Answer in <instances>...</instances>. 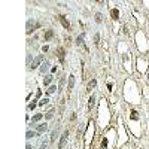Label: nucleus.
I'll list each match as a JSON object with an SVG mask.
<instances>
[{
    "instance_id": "423d86ee",
    "label": "nucleus",
    "mask_w": 149,
    "mask_h": 149,
    "mask_svg": "<svg viewBox=\"0 0 149 149\" xmlns=\"http://www.w3.org/2000/svg\"><path fill=\"white\" fill-rule=\"evenodd\" d=\"M130 131L127 130V125L124 122V116L118 115V125H116V149H121L122 146H125L130 143Z\"/></svg>"
},
{
    "instance_id": "7ed1b4c3",
    "label": "nucleus",
    "mask_w": 149,
    "mask_h": 149,
    "mask_svg": "<svg viewBox=\"0 0 149 149\" xmlns=\"http://www.w3.org/2000/svg\"><path fill=\"white\" fill-rule=\"evenodd\" d=\"M110 121H112V112H110V106L106 97L98 98L97 103V118H95V124L97 127L106 131L110 127Z\"/></svg>"
},
{
    "instance_id": "a19ab883",
    "label": "nucleus",
    "mask_w": 149,
    "mask_h": 149,
    "mask_svg": "<svg viewBox=\"0 0 149 149\" xmlns=\"http://www.w3.org/2000/svg\"><path fill=\"white\" fill-rule=\"evenodd\" d=\"M46 146H48L46 143H42V145H40V149H46Z\"/></svg>"
},
{
    "instance_id": "e433bc0d",
    "label": "nucleus",
    "mask_w": 149,
    "mask_h": 149,
    "mask_svg": "<svg viewBox=\"0 0 149 149\" xmlns=\"http://www.w3.org/2000/svg\"><path fill=\"white\" fill-rule=\"evenodd\" d=\"M121 149H134V146H133L131 143H128V145H125V146H122Z\"/></svg>"
},
{
    "instance_id": "f8f14e48",
    "label": "nucleus",
    "mask_w": 149,
    "mask_h": 149,
    "mask_svg": "<svg viewBox=\"0 0 149 149\" xmlns=\"http://www.w3.org/2000/svg\"><path fill=\"white\" fill-rule=\"evenodd\" d=\"M43 63H45V55H43V54H39V55H37V57L31 61L30 70H34V69H37V67H40Z\"/></svg>"
},
{
    "instance_id": "c03bdc74",
    "label": "nucleus",
    "mask_w": 149,
    "mask_h": 149,
    "mask_svg": "<svg viewBox=\"0 0 149 149\" xmlns=\"http://www.w3.org/2000/svg\"><path fill=\"white\" fill-rule=\"evenodd\" d=\"M146 21H148V22H149V14H148V15H146Z\"/></svg>"
},
{
    "instance_id": "cd10ccee",
    "label": "nucleus",
    "mask_w": 149,
    "mask_h": 149,
    "mask_svg": "<svg viewBox=\"0 0 149 149\" xmlns=\"http://www.w3.org/2000/svg\"><path fill=\"white\" fill-rule=\"evenodd\" d=\"M54 118V109H51L49 112H46V115H45V121H51Z\"/></svg>"
},
{
    "instance_id": "9d476101",
    "label": "nucleus",
    "mask_w": 149,
    "mask_h": 149,
    "mask_svg": "<svg viewBox=\"0 0 149 149\" xmlns=\"http://www.w3.org/2000/svg\"><path fill=\"white\" fill-rule=\"evenodd\" d=\"M133 17L136 18V22H137L139 27H143L146 22V15H143L142 12H139L137 9H133Z\"/></svg>"
},
{
    "instance_id": "72a5a7b5",
    "label": "nucleus",
    "mask_w": 149,
    "mask_h": 149,
    "mask_svg": "<svg viewBox=\"0 0 149 149\" xmlns=\"http://www.w3.org/2000/svg\"><path fill=\"white\" fill-rule=\"evenodd\" d=\"M40 51H42V54L48 52V51H49V45H43V46L40 48Z\"/></svg>"
},
{
    "instance_id": "4468645a",
    "label": "nucleus",
    "mask_w": 149,
    "mask_h": 149,
    "mask_svg": "<svg viewBox=\"0 0 149 149\" xmlns=\"http://www.w3.org/2000/svg\"><path fill=\"white\" fill-rule=\"evenodd\" d=\"M67 137H69V130H64L63 136H61V139H60V143H58V149H63L67 143Z\"/></svg>"
},
{
    "instance_id": "dca6fc26",
    "label": "nucleus",
    "mask_w": 149,
    "mask_h": 149,
    "mask_svg": "<svg viewBox=\"0 0 149 149\" xmlns=\"http://www.w3.org/2000/svg\"><path fill=\"white\" fill-rule=\"evenodd\" d=\"M52 81H54L52 74H46V76L43 78V86H45V88H49V86L52 85Z\"/></svg>"
},
{
    "instance_id": "c9c22d12",
    "label": "nucleus",
    "mask_w": 149,
    "mask_h": 149,
    "mask_svg": "<svg viewBox=\"0 0 149 149\" xmlns=\"http://www.w3.org/2000/svg\"><path fill=\"white\" fill-rule=\"evenodd\" d=\"M142 5H143V8H146V9L149 10V0H143Z\"/></svg>"
},
{
    "instance_id": "ddd939ff",
    "label": "nucleus",
    "mask_w": 149,
    "mask_h": 149,
    "mask_svg": "<svg viewBox=\"0 0 149 149\" xmlns=\"http://www.w3.org/2000/svg\"><path fill=\"white\" fill-rule=\"evenodd\" d=\"M95 103H98V102H97V95H95V93H93V94L88 97V104H86V110L91 112V109L94 107Z\"/></svg>"
},
{
    "instance_id": "393cba45",
    "label": "nucleus",
    "mask_w": 149,
    "mask_h": 149,
    "mask_svg": "<svg viewBox=\"0 0 149 149\" xmlns=\"http://www.w3.org/2000/svg\"><path fill=\"white\" fill-rule=\"evenodd\" d=\"M57 90H58L57 84H52V85H51V86H49V88L46 90V94H48V95H51V94H54V93H55Z\"/></svg>"
},
{
    "instance_id": "2eb2a0df",
    "label": "nucleus",
    "mask_w": 149,
    "mask_h": 149,
    "mask_svg": "<svg viewBox=\"0 0 149 149\" xmlns=\"http://www.w3.org/2000/svg\"><path fill=\"white\" fill-rule=\"evenodd\" d=\"M106 91H107V94H113V91H115V82L112 79L106 81Z\"/></svg>"
},
{
    "instance_id": "5701e85b",
    "label": "nucleus",
    "mask_w": 149,
    "mask_h": 149,
    "mask_svg": "<svg viewBox=\"0 0 149 149\" xmlns=\"http://www.w3.org/2000/svg\"><path fill=\"white\" fill-rule=\"evenodd\" d=\"M55 54L58 55V58H60L61 61H64V57H66V49H64V48H58Z\"/></svg>"
},
{
    "instance_id": "f704fd0d",
    "label": "nucleus",
    "mask_w": 149,
    "mask_h": 149,
    "mask_svg": "<svg viewBox=\"0 0 149 149\" xmlns=\"http://www.w3.org/2000/svg\"><path fill=\"white\" fill-rule=\"evenodd\" d=\"M95 22H102V14H95Z\"/></svg>"
},
{
    "instance_id": "6e6552de",
    "label": "nucleus",
    "mask_w": 149,
    "mask_h": 149,
    "mask_svg": "<svg viewBox=\"0 0 149 149\" xmlns=\"http://www.w3.org/2000/svg\"><path fill=\"white\" fill-rule=\"evenodd\" d=\"M95 128H97L95 121L90 119L88 124H86L85 133H84V149H91L93 142H94V136H95Z\"/></svg>"
},
{
    "instance_id": "c756f323",
    "label": "nucleus",
    "mask_w": 149,
    "mask_h": 149,
    "mask_svg": "<svg viewBox=\"0 0 149 149\" xmlns=\"http://www.w3.org/2000/svg\"><path fill=\"white\" fill-rule=\"evenodd\" d=\"M49 103V97H42L40 100H39V106L42 107V106H45V104H48Z\"/></svg>"
},
{
    "instance_id": "9b49d317",
    "label": "nucleus",
    "mask_w": 149,
    "mask_h": 149,
    "mask_svg": "<svg viewBox=\"0 0 149 149\" xmlns=\"http://www.w3.org/2000/svg\"><path fill=\"white\" fill-rule=\"evenodd\" d=\"M122 17V10H121V6H112L110 8V18L112 21H119Z\"/></svg>"
},
{
    "instance_id": "b1692460",
    "label": "nucleus",
    "mask_w": 149,
    "mask_h": 149,
    "mask_svg": "<svg viewBox=\"0 0 149 149\" xmlns=\"http://www.w3.org/2000/svg\"><path fill=\"white\" fill-rule=\"evenodd\" d=\"M60 21H61V24H63V27H64L66 30H70V22L66 19L64 15H61V17H60Z\"/></svg>"
},
{
    "instance_id": "ea45409f",
    "label": "nucleus",
    "mask_w": 149,
    "mask_h": 149,
    "mask_svg": "<svg viewBox=\"0 0 149 149\" xmlns=\"http://www.w3.org/2000/svg\"><path fill=\"white\" fill-rule=\"evenodd\" d=\"M146 127H148V130H149V115H148V118H146Z\"/></svg>"
},
{
    "instance_id": "aec40b11",
    "label": "nucleus",
    "mask_w": 149,
    "mask_h": 149,
    "mask_svg": "<svg viewBox=\"0 0 149 149\" xmlns=\"http://www.w3.org/2000/svg\"><path fill=\"white\" fill-rule=\"evenodd\" d=\"M45 118V115L42 113V112H37V113H34L33 116H31V122L34 124V122H39V121H42Z\"/></svg>"
},
{
    "instance_id": "6ab92c4d",
    "label": "nucleus",
    "mask_w": 149,
    "mask_h": 149,
    "mask_svg": "<svg viewBox=\"0 0 149 149\" xmlns=\"http://www.w3.org/2000/svg\"><path fill=\"white\" fill-rule=\"evenodd\" d=\"M37 106H39V102L36 100V98H33V102H30V103H27V112H33Z\"/></svg>"
},
{
    "instance_id": "a878e982",
    "label": "nucleus",
    "mask_w": 149,
    "mask_h": 149,
    "mask_svg": "<svg viewBox=\"0 0 149 149\" xmlns=\"http://www.w3.org/2000/svg\"><path fill=\"white\" fill-rule=\"evenodd\" d=\"M31 27H34V19L30 18V19L27 21V34H31V31H33Z\"/></svg>"
},
{
    "instance_id": "0eeeda50",
    "label": "nucleus",
    "mask_w": 149,
    "mask_h": 149,
    "mask_svg": "<svg viewBox=\"0 0 149 149\" xmlns=\"http://www.w3.org/2000/svg\"><path fill=\"white\" fill-rule=\"evenodd\" d=\"M134 46L137 49L139 55H145L149 52V37L145 33V30L139 29L134 33Z\"/></svg>"
},
{
    "instance_id": "f257e3e1",
    "label": "nucleus",
    "mask_w": 149,
    "mask_h": 149,
    "mask_svg": "<svg viewBox=\"0 0 149 149\" xmlns=\"http://www.w3.org/2000/svg\"><path fill=\"white\" fill-rule=\"evenodd\" d=\"M125 116H124V122L127 125V130L134 139H142L143 131H145V121H143V113L137 109V106H128L125 107Z\"/></svg>"
},
{
    "instance_id": "473e14b6",
    "label": "nucleus",
    "mask_w": 149,
    "mask_h": 149,
    "mask_svg": "<svg viewBox=\"0 0 149 149\" xmlns=\"http://www.w3.org/2000/svg\"><path fill=\"white\" fill-rule=\"evenodd\" d=\"M113 31H115V33L119 31V22H118V21H113Z\"/></svg>"
},
{
    "instance_id": "bb28decb",
    "label": "nucleus",
    "mask_w": 149,
    "mask_h": 149,
    "mask_svg": "<svg viewBox=\"0 0 149 149\" xmlns=\"http://www.w3.org/2000/svg\"><path fill=\"white\" fill-rule=\"evenodd\" d=\"M52 37H54V31L52 30H46L45 31V34H43V39L45 40H49V39H52Z\"/></svg>"
},
{
    "instance_id": "412c9836",
    "label": "nucleus",
    "mask_w": 149,
    "mask_h": 149,
    "mask_svg": "<svg viewBox=\"0 0 149 149\" xmlns=\"http://www.w3.org/2000/svg\"><path fill=\"white\" fill-rule=\"evenodd\" d=\"M49 66H51V63L49 61H45V63L40 66V69H39V72H40V74H45L48 70H49Z\"/></svg>"
},
{
    "instance_id": "1a4fd4ad",
    "label": "nucleus",
    "mask_w": 149,
    "mask_h": 149,
    "mask_svg": "<svg viewBox=\"0 0 149 149\" xmlns=\"http://www.w3.org/2000/svg\"><path fill=\"white\" fill-rule=\"evenodd\" d=\"M134 69L139 74H148L149 70V60L145 55H137L134 58Z\"/></svg>"
},
{
    "instance_id": "37998d69",
    "label": "nucleus",
    "mask_w": 149,
    "mask_h": 149,
    "mask_svg": "<svg viewBox=\"0 0 149 149\" xmlns=\"http://www.w3.org/2000/svg\"><path fill=\"white\" fill-rule=\"evenodd\" d=\"M26 149H33V148H31V145H30V143H27V146H26Z\"/></svg>"
},
{
    "instance_id": "f3484780",
    "label": "nucleus",
    "mask_w": 149,
    "mask_h": 149,
    "mask_svg": "<svg viewBox=\"0 0 149 149\" xmlns=\"http://www.w3.org/2000/svg\"><path fill=\"white\" fill-rule=\"evenodd\" d=\"M46 131H48V124H46V122L39 124V125H37V128H36V133H37V134H43V133H46Z\"/></svg>"
},
{
    "instance_id": "a18cd8bd",
    "label": "nucleus",
    "mask_w": 149,
    "mask_h": 149,
    "mask_svg": "<svg viewBox=\"0 0 149 149\" xmlns=\"http://www.w3.org/2000/svg\"><path fill=\"white\" fill-rule=\"evenodd\" d=\"M148 81H149V70H148Z\"/></svg>"
},
{
    "instance_id": "4be33fe9",
    "label": "nucleus",
    "mask_w": 149,
    "mask_h": 149,
    "mask_svg": "<svg viewBox=\"0 0 149 149\" xmlns=\"http://www.w3.org/2000/svg\"><path fill=\"white\" fill-rule=\"evenodd\" d=\"M95 86H97V79H95V78H93V79L88 82V86H86V91H93V90H95Z\"/></svg>"
},
{
    "instance_id": "2f4dec72",
    "label": "nucleus",
    "mask_w": 149,
    "mask_h": 149,
    "mask_svg": "<svg viewBox=\"0 0 149 149\" xmlns=\"http://www.w3.org/2000/svg\"><path fill=\"white\" fill-rule=\"evenodd\" d=\"M55 137H57V131L54 130V131L51 133V139H49V142H51V143H54V142H55Z\"/></svg>"
},
{
    "instance_id": "79ce46f5",
    "label": "nucleus",
    "mask_w": 149,
    "mask_h": 149,
    "mask_svg": "<svg viewBox=\"0 0 149 149\" xmlns=\"http://www.w3.org/2000/svg\"><path fill=\"white\" fill-rule=\"evenodd\" d=\"M55 72H57V67H55V66H54V67H52V69H51V73H55Z\"/></svg>"
},
{
    "instance_id": "a211bd4d",
    "label": "nucleus",
    "mask_w": 149,
    "mask_h": 149,
    "mask_svg": "<svg viewBox=\"0 0 149 149\" xmlns=\"http://www.w3.org/2000/svg\"><path fill=\"white\" fill-rule=\"evenodd\" d=\"M74 86V74L73 73H69V79H67V90L72 91Z\"/></svg>"
},
{
    "instance_id": "4c0bfd02",
    "label": "nucleus",
    "mask_w": 149,
    "mask_h": 149,
    "mask_svg": "<svg viewBox=\"0 0 149 149\" xmlns=\"http://www.w3.org/2000/svg\"><path fill=\"white\" fill-rule=\"evenodd\" d=\"M98 39H100V37H98V34H95V36H94V43H95V45H98Z\"/></svg>"
},
{
    "instance_id": "39448f33",
    "label": "nucleus",
    "mask_w": 149,
    "mask_h": 149,
    "mask_svg": "<svg viewBox=\"0 0 149 149\" xmlns=\"http://www.w3.org/2000/svg\"><path fill=\"white\" fill-rule=\"evenodd\" d=\"M116 127H109L106 131H103L98 149H115L116 148Z\"/></svg>"
},
{
    "instance_id": "c85d7f7f",
    "label": "nucleus",
    "mask_w": 149,
    "mask_h": 149,
    "mask_svg": "<svg viewBox=\"0 0 149 149\" xmlns=\"http://www.w3.org/2000/svg\"><path fill=\"white\" fill-rule=\"evenodd\" d=\"M37 133L36 131H31V130H27V133H26V139L27 140H30V139H33L34 137V136H36Z\"/></svg>"
},
{
    "instance_id": "58836bf2",
    "label": "nucleus",
    "mask_w": 149,
    "mask_h": 149,
    "mask_svg": "<svg viewBox=\"0 0 149 149\" xmlns=\"http://www.w3.org/2000/svg\"><path fill=\"white\" fill-rule=\"evenodd\" d=\"M42 95V91H40V88H37V93H36V97H40Z\"/></svg>"
},
{
    "instance_id": "20e7f679",
    "label": "nucleus",
    "mask_w": 149,
    "mask_h": 149,
    "mask_svg": "<svg viewBox=\"0 0 149 149\" xmlns=\"http://www.w3.org/2000/svg\"><path fill=\"white\" fill-rule=\"evenodd\" d=\"M116 52L119 54V58H121V64H122V69L125 70L128 74L133 73V66H134V60H133V51L130 45L125 42V40H119L116 43Z\"/></svg>"
},
{
    "instance_id": "7c9ffc66",
    "label": "nucleus",
    "mask_w": 149,
    "mask_h": 149,
    "mask_svg": "<svg viewBox=\"0 0 149 149\" xmlns=\"http://www.w3.org/2000/svg\"><path fill=\"white\" fill-rule=\"evenodd\" d=\"M76 45H84V34H79L78 37H76Z\"/></svg>"
},
{
    "instance_id": "f03ea898",
    "label": "nucleus",
    "mask_w": 149,
    "mask_h": 149,
    "mask_svg": "<svg viewBox=\"0 0 149 149\" xmlns=\"http://www.w3.org/2000/svg\"><path fill=\"white\" fill-rule=\"evenodd\" d=\"M122 98L128 106H139L143 102V94L139 84L133 78H127L122 85Z\"/></svg>"
}]
</instances>
